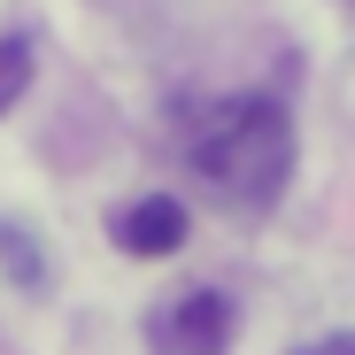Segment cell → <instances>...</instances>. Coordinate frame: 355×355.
<instances>
[{
    "label": "cell",
    "mask_w": 355,
    "mask_h": 355,
    "mask_svg": "<svg viewBox=\"0 0 355 355\" xmlns=\"http://www.w3.org/2000/svg\"><path fill=\"white\" fill-rule=\"evenodd\" d=\"M232 347V302L209 286L155 309V355H224Z\"/></svg>",
    "instance_id": "7a4b0ae2"
},
{
    "label": "cell",
    "mask_w": 355,
    "mask_h": 355,
    "mask_svg": "<svg viewBox=\"0 0 355 355\" xmlns=\"http://www.w3.org/2000/svg\"><path fill=\"white\" fill-rule=\"evenodd\" d=\"M0 278H16L24 293L46 286V255H39V240H31L24 224H8V216H0Z\"/></svg>",
    "instance_id": "277c9868"
},
{
    "label": "cell",
    "mask_w": 355,
    "mask_h": 355,
    "mask_svg": "<svg viewBox=\"0 0 355 355\" xmlns=\"http://www.w3.org/2000/svg\"><path fill=\"white\" fill-rule=\"evenodd\" d=\"M186 162L232 209H270L293 178V116L270 93H232L186 116Z\"/></svg>",
    "instance_id": "6da1fadb"
},
{
    "label": "cell",
    "mask_w": 355,
    "mask_h": 355,
    "mask_svg": "<svg viewBox=\"0 0 355 355\" xmlns=\"http://www.w3.org/2000/svg\"><path fill=\"white\" fill-rule=\"evenodd\" d=\"M293 355H355V332H332V340H309V347H293Z\"/></svg>",
    "instance_id": "8992f818"
},
{
    "label": "cell",
    "mask_w": 355,
    "mask_h": 355,
    "mask_svg": "<svg viewBox=\"0 0 355 355\" xmlns=\"http://www.w3.org/2000/svg\"><path fill=\"white\" fill-rule=\"evenodd\" d=\"M108 240L124 248V255H170L178 240H186V201H170V193L124 201V209L108 216Z\"/></svg>",
    "instance_id": "3957f363"
},
{
    "label": "cell",
    "mask_w": 355,
    "mask_h": 355,
    "mask_svg": "<svg viewBox=\"0 0 355 355\" xmlns=\"http://www.w3.org/2000/svg\"><path fill=\"white\" fill-rule=\"evenodd\" d=\"M24 85H31V46L24 39H0V116L24 101Z\"/></svg>",
    "instance_id": "5b68a950"
}]
</instances>
